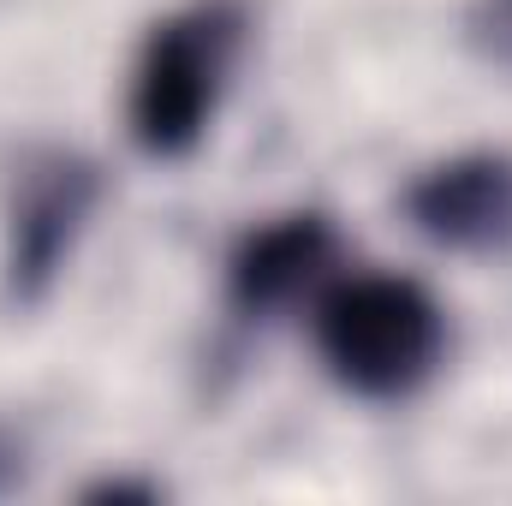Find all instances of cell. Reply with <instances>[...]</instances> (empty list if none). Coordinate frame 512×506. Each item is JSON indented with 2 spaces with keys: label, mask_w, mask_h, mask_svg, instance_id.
Segmentation results:
<instances>
[{
  "label": "cell",
  "mask_w": 512,
  "mask_h": 506,
  "mask_svg": "<svg viewBox=\"0 0 512 506\" xmlns=\"http://www.w3.org/2000/svg\"><path fill=\"white\" fill-rule=\"evenodd\" d=\"M405 215L423 239L465 256L512 251V155L477 149L429 167L405 191Z\"/></svg>",
  "instance_id": "277c9868"
},
{
  "label": "cell",
  "mask_w": 512,
  "mask_h": 506,
  "mask_svg": "<svg viewBox=\"0 0 512 506\" xmlns=\"http://www.w3.org/2000/svg\"><path fill=\"white\" fill-rule=\"evenodd\" d=\"M465 42L483 66L512 72V0H471L465 6Z\"/></svg>",
  "instance_id": "8992f818"
},
{
  "label": "cell",
  "mask_w": 512,
  "mask_h": 506,
  "mask_svg": "<svg viewBox=\"0 0 512 506\" xmlns=\"http://www.w3.org/2000/svg\"><path fill=\"white\" fill-rule=\"evenodd\" d=\"M334 268V227L328 215H280L268 227H256L251 239L227 262V298L239 316H274L286 304H298L304 292H316Z\"/></svg>",
  "instance_id": "5b68a950"
},
{
  "label": "cell",
  "mask_w": 512,
  "mask_h": 506,
  "mask_svg": "<svg viewBox=\"0 0 512 506\" xmlns=\"http://www.w3.org/2000/svg\"><path fill=\"white\" fill-rule=\"evenodd\" d=\"M102 197V179L84 155H66V149H48L36 155L24 173H18V191H12V239H6V280H12V298L36 304L60 262L72 256L90 209Z\"/></svg>",
  "instance_id": "3957f363"
},
{
  "label": "cell",
  "mask_w": 512,
  "mask_h": 506,
  "mask_svg": "<svg viewBox=\"0 0 512 506\" xmlns=\"http://www.w3.org/2000/svg\"><path fill=\"white\" fill-rule=\"evenodd\" d=\"M239 42H245L239 0H197L149 30L131 66V137L149 155L173 161L197 149V137L215 120Z\"/></svg>",
  "instance_id": "7a4b0ae2"
},
{
  "label": "cell",
  "mask_w": 512,
  "mask_h": 506,
  "mask_svg": "<svg viewBox=\"0 0 512 506\" xmlns=\"http://www.w3.org/2000/svg\"><path fill=\"white\" fill-rule=\"evenodd\" d=\"M316 346L340 387L364 399H405L435 376L447 322L405 274H352L316 304Z\"/></svg>",
  "instance_id": "6da1fadb"
}]
</instances>
